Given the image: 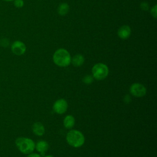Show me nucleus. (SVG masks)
I'll use <instances>...</instances> for the list:
<instances>
[{
	"label": "nucleus",
	"instance_id": "obj_9",
	"mask_svg": "<svg viewBox=\"0 0 157 157\" xmlns=\"http://www.w3.org/2000/svg\"><path fill=\"white\" fill-rule=\"evenodd\" d=\"M35 147L37 151L39 152L41 155L44 156L48 150L49 145L46 141L40 140L36 144V145H35Z\"/></svg>",
	"mask_w": 157,
	"mask_h": 157
},
{
	"label": "nucleus",
	"instance_id": "obj_13",
	"mask_svg": "<svg viewBox=\"0 0 157 157\" xmlns=\"http://www.w3.org/2000/svg\"><path fill=\"white\" fill-rule=\"evenodd\" d=\"M69 7L67 3L61 4L58 9V12L60 15H65L69 11Z\"/></svg>",
	"mask_w": 157,
	"mask_h": 157
},
{
	"label": "nucleus",
	"instance_id": "obj_18",
	"mask_svg": "<svg viewBox=\"0 0 157 157\" xmlns=\"http://www.w3.org/2000/svg\"><path fill=\"white\" fill-rule=\"evenodd\" d=\"M140 6L141 9L143 10H148V8H149V5H148V4L147 2H142V3L140 4Z\"/></svg>",
	"mask_w": 157,
	"mask_h": 157
},
{
	"label": "nucleus",
	"instance_id": "obj_19",
	"mask_svg": "<svg viewBox=\"0 0 157 157\" xmlns=\"http://www.w3.org/2000/svg\"><path fill=\"white\" fill-rule=\"evenodd\" d=\"M27 157H41V156L39 154H37V153H31L28 154Z\"/></svg>",
	"mask_w": 157,
	"mask_h": 157
},
{
	"label": "nucleus",
	"instance_id": "obj_12",
	"mask_svg": "<svg viewBox=\"0 0 157 157\" xmlns=\"http://www.w3.org/2000/svg\"><path fill=\"white\" fill-rule=\"evenodd\" d=\"M64 126L67 129H71L72 128L75 124V118L73 116L71 115H67L65 117L64 121H63Z\"/></svg>",
	"mask_w": 157,
	"mask_h": 157
},
{
	"label": "nucleus",
	"instance_id": "obj_1",
	"mask_svg": "<svg viewBox=\"0 0 157 157\" xmlns=\"http://www.w3.org/2000/svg\"><path fill=\"white\" fill-rule=\"evenodd\" d=\"M53 60L57 66L66 67L70 64L71 58L69 53L66 49L59 48L54 53Z\"/></svg>",
	"mask_w": 157,
	"mask_h": 157
},
{
	"label": "nucleus",
	"instance_id": "obj_20",
	"mask_svg": "<svg viewBox=\"0 0 157 157\" xmlns=\"http://www.w3.org/2000/svg\"><path fill=\"white\" fill-rule=\"evenodd\" d=\"M44 157H53V156H52V155H46V156H45Z\"/></svg>",
	"mask_w": 157,
	"mask_h": 157
},
{
	"label": "nucleus",
	"instance_id": "obj_7",
	"mask_svg": "<svg viewBox=\"0 0 157 157\" xmlns=\"http://www.w3.org/2000/svg\"><path fill=\"white\" fill-rule=\"evenodd\" d=\"M25 44L20 40H16L13 42L11 45V50L12 53L16 55L20 56L23 55L26 52Z\"/></svg>",
	"mask_w": 157,
	"mask_h": 157
},
{
	"label": "nucleus",
	"instance_id": "obj_8",
	"mask_svg": "<svg viewBox=\"0 0 157 157\" xmlns=\"http://www.w3.org/2000/svg\"><path fill=\"white\" fill-rule=\"evenodd\" d=\"M131 34V29L127 25L122 26L118 31V36L121 39H128Z\"/></svg>",
	"mask_w": 157,
	"mask_h": 157
},
{
	"label": "nucleus",
	"instance_id": "obj_5",
	"mask_svg": "<svg viewBox=\"0 0 157 157\" xmlns=\"http://www.w3.org/2000/svg\"><path fill=\"white\" fill-rule=\"evenodd\" d=\"M131 95L136 98H141L146 94V88L142 84L135 83L131 85L129 88Z\"/></svg>",
	"mask_w": 157,
	"mask_h": 157
},
{
	"label": "nucleus",
	"instance_id": "obj_15",
	"mask_svg": "<svg viewBox=\"0 0 157 157\" xmlns=\"http://www.w3.org/2000/svg\"><path fill=\"white\" fill-rule=\"evenodd\" d=\"M13 4L16 7L20 8L22 7L24 5V2L23 0H14Z\"/></svg>",
	"mask_w": 157,
	"mask_h": 157
},
{
	"label": "nucleus",
	"instance_id": "obj_17",
	"mask_svg": "<svg viewBox=\"0 0 157 157\" xmlns=\"http://www.w3.org/2000/svg\"><path fill=\"white\" fill-rule=\"evenodd\" d=\"M9 42L7 39H2L0 41V45L2 47H6L9 45Z\"/></svg>",
	"mask_w": 157,
	"mask_h": 157
},
{
	"label": "nucleus",
	"instance_id": "obj_4",
	"mask_svg": "<svg viewBox=\"0 0 157 157\" xmlns=\"http://www.w3.org/2000/svg\"><path fill=\"white\" fill-rule=\"evenodd\" d=\"M91 71L93 77L97 80H104L109 74V68L103 63L96 64L93 67Z\"/></svg>",
	"mask_w": 157,
	"mask_h": 157
},
{
	"label": "nucleus",
	"instance_id": "obj_2",
	"mask_svg": "<svg viewBox=\"0 0 157 157\" xmlns=\"http://www.w3.org/2000/svg\"><path fill=\"white\" fill-rule=\"evenodd\" d=\"M15 145L20 151L26 155L32 153L35 148L34 141L27 137H20L17 138L15 140Z\"/></svg>",
	"mask_w": 157,
	"mask_h": 157
},
{
	"label": "nucleus",
	"instance_id": "obj_11",
	"mask_svg": "<svg viewBox=\"0 0 157 157\" xmlns=\"http://www.w3.org/2000/svg\"><path fill=\"white\" fill-rule=\"evenodd\" d=\"M85 61V58L83 55L81 54H77L75 55L72 59H71V63L75 67H79L81 66Z\"/></svg>",
	"mask_w": 157,
	"mask_h": 157
},
{
	"label": "nucleus",
	"instance_id": "obj_10",
	"mask_svg": "<svg viewBox=\"0 0 157 157\" xmlns=\"http://www.w3.org/2000/svg\"><path fill=\"white\" fill-rule=\"evenodd\" d=\"M32 130L36 135L39 136H41L45 133V128L40 122L34 123L32 126Z\"/></svg>",
	"mask_w": 157,
	"mask_h": 157
},
{
	"label": "nucleus",
	"instance_id": "obj_3",
	"mask_svg": "<svg viewBox=\"0 0 157 157\" xmlns=\"http://www.w3.org/2000/svg\"><path fill=\"white\" fill-rule=\"evenodd\" d=\"M66 140L69 145L75 148H78L83 145L85 142V137L79 131L71 130L66 135Z\"/></svg>",
	"mask_w": 157,
	"mask_h": 157
},
{
	"label": "nucleus",
	"instance_id": "obj_16",
	"mask_svg": "<svg viewBox=\"0 0 157 157\" xmlns=\"http://www.w3.org/2000/svg\"><path fill=\"white\" fill-rule=\"evenodd\" d=\"M150 13L151 15L155 18H156L157 17V6L155 5L150 10Z\"/></svg>",
	"mask_w": 157,
	"mask_h": 157
},
{
	"label": "nucleus",
	"instance_id": "obj_6",
	"mask_svg": "<svg viewBox=\"0 0 157 157\" xmlns=\"http://www.w3.org/2000/svg\"><path fill=\"white\" fill-rule=\"evenodd\" d=\"M67 102L64 99L56 100L53 106V109L58 114H63L66 112L67 109Z\"/></svg>",
	"mask_w": 157,
	"mask_h": 157
},
{
	"label": "nucleus",
	"instance_id": "obj_21",
	"mask_svg": "<svg viewBox=\"0 0 157 157\" xmlns=\"http://www.w3.org/2000/svg\"><path fill=\"white\" fill-rule=\"evenodd\" d=\"M4 1H6V2H10V1H14V0H4Z\"/></svg>",
	"mask_w": 157,
	"mask_h": 157
},
{
	"label": "nucleus",
	"instance_id": "obj_14",
	"mask_svg": "<svg viewBox=\"0 0 157 157\" xmlns=\"http://www.w3.org/2000/svg\"><path fill=\"white\" fill-rule=\"evenodd\" d=\"M93 77L91 75H87L86 76H85L83 78V82L85 83V84H90L93 82Z\"/></svg>",
	"mask_w": 157,
	"mask_h": 157
}]
</instances>
